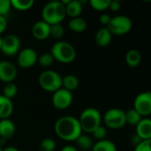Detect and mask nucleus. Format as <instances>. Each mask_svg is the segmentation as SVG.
Masks as SVG:
<instances>
[{
	"instance_id": "16",
	"label": "nucleus",
	"mask_w": 151,
	"mask_h": 151,
	"mask_svg": "<svg viewBox=\"0 0 151 151\" xmlns=\"http://www.w3.org/2000/svg\"><path fill=\"white\" fill-rule=\"evenodd\" d=\"M111 39H112V35H111V34L109 32V30L105 27L100 28L96 32V36H95L96 42L100 47H106V46H108L111 43Z\"/></svg>"
},
{
	"instance_id": "32",
	"label": "nucleus",
	"mask_w": 151,
	"mask_h": 151,
	"mask_svg": "<svg viewBox=\"0 0 151 151\" xmlns=\"http://www.w3.org/2000/svg\"><path fill=\"white\" fill-rule=\"evenodd\" d=\"M12 8L10 0H0V16H4L10 12Z\"/></svg>"
},
{
	"instance_id": "37",
	"label": "nucleus",
	"mask_w": 151,
	"mask_h": 151,
	"mask_svg": "<svg viewBox=\"0 0 151 151\" xmlns=\"http://www.w3.org/2000/svg\"><path fill=\"white\" fill-rule=\"evenodd\" d=\"M131 140H132V142H133L135 146H136L137 144H139V143L142 141V139H141V138H140L136 134H135L131 138Z\"/></svg>"
},
{
	"instance_id": "34",
	"label": "nucleus",
	"mask_w": 151,
	"mask_h": 151,
	"mask_svg": "<svg viewBox=\"0 0 151 151\" xmlns=\"http://www.w3.org/2000/svg\"><path fill=\"white\" fill-rule=\"evenodd\" d=\"M111 19V18L110 17L109 14H102V15L99 17V21H100V23H101L102 25H104V26L106 27V26L109 24Z\"/></svg>"
},
{
	"instance_id": "28",
	"label": "nucleus",
	"mask_w": 151,
	"mask_h": 151,
	"mask_svg": "<svg viewBox=\"0 0 151 151\" xmlns=\"http://www.w3.org/2000/svg\"><path fill=\"white\" fill-rule=\"evenodd\" d=\"M65 34L64 27L61 24H54L50 27V36H52L55 39L61 38Z\"/></svg>"
},
{
	"instance_id": "14",
	"label": "nucleus",
	"mask_w": 151,
	"mask_h": 151,
	"mask_svg": "<svg viewBox=\"0 0 151 151\" xmlns=\"http://www.w3.org/2000/svg\"><path fill=\"white\" fill-rule=\"evenodd\" d=\"M136 134L142 140H151V119L150 118L142 119L136 126Z\"/></svg>"
},
{
	"instance_id": "33",
	"label": "nucleus",
	"mask_w": 151,
	"mask_h": 151,
	"mask_svg": "<svg viewBox=\"0 0 151 151\" xmlns=\"http://www.w3.org/2000/svg\"><path fill=\"white\" fill-rule=\"evenodd\" d=\"M134 151H151V140L142 141L135 146Z\"/></svg>"
},
{
	"instance_id": "8",
	"label": "nucleus",
	"mask_w": 151,
	"mask_h": 151,
	"mask_svg": "<svg viewBox=\"0 0 151 151\" xmlns=\"http://www.w3.org/2000/svg\"><path fill=\"white\" fill-rule=\"evenodd\" d=\"M134 110L142 117L147 118L151 114V93L150 91L139 94L134 102Z\"/></svg>"
},
{
	"instance_id": "26",
	"label": "nucleus",
	"mask_w": 151,
	"mask_h": 151,
	"mask_svg": "<svg viewBox=\"0 0 151 151\" xmlns=\"http://www.w3.org/2000/svg\"><path fill=\"white\" fill-rule=\"evenodd\" d=\"M17 92H18L17 86L13 82H10V83H6L4 85L2 96H4V97L11 100L12 98H13L17 95Z\"/></svg>"
},
{
	"instance_id": "17",
	"label": "nucleus",
	"mask_w": 151,
	"mask_h": 151,
	"mask_svg": "<svg viewBox=\"0 0 151 151\" xmlns=\"http://www.w3.org/2000/svg\"><path fill=\"white\" fill-rule=\"evenodd\" d=\"M13 111V104L12 100L0 96V119H6Z\"/></svg>"
},
{
	"instance_id": "7",
	"label": "nucleus",
	"mask_w": 151,
	"mask_h": 151,
	"mask_svg": "<svg viewBox=\"0 0 151 151\" xmlns=\"http://www.w3.org/2000/svg\"><path fill=\"white\" fill-rule=\"evenodd\" d=\"M104 124L111 129H120L126 124V111L121 109L112 108L108 110L103 118Z\"/></svg>"
},
{
	"instance_id": "41",
	"label": "nucleus",
	"mask_w": 151,
	"mask_h": 151,
	"mask_svg": "<svg viewBox=\"0 0 151 151\" xmlns=\"http://www.w3.org/2000/svg\"><path fill=\"white\" fill-rule=\"evenodd\" d=\"M0 151H3V149H2V147H1V145H0Z\"/></svg>"
},
{
	"instance_id": "13",
	"label": "nucleus",
	"mask_w": 151,
	"mask_h": 151,
	"mask_svg": "<svg viewBox=\"0 0 151 151\" xmlns=\"http://www.w3.org/2000/svg\"><path fill=\"white\" fill-rule=\"evenodd\" d=\"M50 25L46 22L40 20L34 24L32 27L33 36L37 40H45L50 37Z\"/></svg>"
},
{
	"instance_id": "3",
	"label": "nucleus",
	"mask_w": 151,
	"mask_h": 151,
	"mask_svg": "<svg viewBox=\"0 0 151 151\" xmlns=\"http://www.w3.org/2000/svg\"><path fill=\"white\" fill-rule=\"evenodd\" d=\"M54 60H57L62 64L72 63L76 58V50L74 47L65 41H60L56 42L50 50V52Z\"/></svg>"
},
{
	"instance_id": "6",
	"label": "nucleus",
	"mask_w": 151,
	"mask_h": 151,
	"mask_svg": "<svg viewBox=\"0 0 151 151\" xmlns=\"http://www.w3.org/2000/svg\"><path fill=\"white\" fill-rule=\"evenodd\" d=\"M133 23L130 18L125 15H119L111 19L109 24L105 27L111 35H124L130 32Z\"/></svg>"
},
{
	"instance_id": "18",
	"label": "nucleus",
	"mask_w": 151,
	"mask_h": 151,
	"mask_svg": "<svg viewBox=\"0 0 151 151\" xmlns=\"http://www.w3.org/2000/svg\"><path fill=\"white\" fill-rule=\"evenodd\" d=\"M83 10V5L81 4L80 0H70L67 5H65L66 14L72 19L81 17Z\"/></svg>"
},
{
	"instance_id": "15",
	"label": "nucleus",
	"mask_w": 151,
	"mask_h": 151,
	"mask_svg": "<svg viewBox=\"0 0 151 151\" xmlns=\"http://www.w3.org/2000/svg\"><path fill=\"white\" fill-rule=\"evenodd\" d=\"M15 125L9 119L0 120V137L1 139H11L15 134Z\"/></svg>"
},
{
	"instance_id": "23",
	"label": "nucleus",
	"mask_w": 151,
	"mask_h": 151,
	"mask_svg": "<svg viewBox=\"0 0 151 151\" xmlns=\"http://www.w3.org/2000/svg\"><path fill=\"white\" fill-rule=\"evenodd\" d=\"M75 142H76L78 148L83 151L91 150L94 145L92 139L88 135L82 134L75 140Z\"/></svg>"
},
{
	"instance_id": "19",
	"label": "nucleus",
	"mask_w": 151,
	"mask_h": 151,
	"mask_svg": "<svg viewBox=\"0 0 151 151\" xmlns=\"http://www.w3.org/2000/svg\"><path fill=\"white\" fill-rule=\"evenodd\" d=\"M79 86V80L75 75L68 74L62 78V88L70 92L75 90Z\"/></svg>"
},
{
	"instance_id": "12",
	"label": "nucleus",
	"mask_w": 151,
	"mask_h": 151,
	"mask_svg": "<svg viewBox=\"0 0 151 151\" xmlns=\"http://www.w3.org/2000/svg\"><path fill=\"white\" fill-rule=\"evenodd\" d=\"M16 66L10 61H0V81L4 83L12 82L17 77Z\"/></svg>"
},
{
	"instance_id": "25",
	"label": "nucleus",
	"mask_w": 151,
	"mask_h": 151,
	"mask_svg": "<svg viewBox=\"0 0 151 151\" xmlns=\"http://www.w3.org/2000/svg\"><path fill=\"white\" fill-rule=\"evenodd\" d=\"M142 117L134 109H131L126 112V121L127 124L136 127L137 124L142 120Z\"/></svg>"
},
{
	"instance_id": "22",
	"label": "nucleus",
	"mask_w": 151,
	"mask_h": 151,
	"mask_svg": "<svg viewBox=\"0 0 151 151\" xmlns=\"http://www.w3.org/2000/svg\"><path fill=\"white\" fill-rule=\"evenodd\" d=\"M91 151H117V146L109 140H103L96 142Z\"/></svg>"
},
{
	"instance_id": "36",
	"label": "nucleus",
	"mask_w": 151,
	"mask_h": 151,
	"mask_svg": "<svg viewBox=\"0 0 151 151\" xmlns=\"http://www.w3.org/2000/svg\"><path fill=\"white\" fill-rule=\"evenodd\" d=\"M109 8L112 11V12H118L120 9V3L119 1H111L110 2V5Z\"/></svg>"
},
{
	"instance_id": "2",
	"label": "nucleus",
	"mask_w": 151,
	"mask_h": 151,
	"mask_svg": "<svg viewBox=\"0 0 151 151\" xmlns=\"http://www.w3.org/2000/svg\"><path fill=\"white\" fill-rule=\"evenodd\" d=\"M66 16L65 6L60 1H52L44 5L42 11V21L47 24H61Z\"/></svg>"
},
{
	"instance_id": "11",
	"label": "nucleus",
	"mask_w": 151,
	"mask_h": 151,
	"mask_svg": "<svg viewBox=\"0 0 151 151\" xmlns=\"http://www.w3.org/2000/svg\"><path fill=\"white\" fill-rule=\"evenodd\" d=\"M38 59V56L35 50L31 48H25L18 54V65L22 68H30L34 66Z\"/></svg>"
},
{
	"instance_id": "20",
	"label": "nucleus",
	"mask_w": 151,
	"mask_h": 151,
	"mask_svg": "<svg viewBox=\"0 0 151 151\" xmlns=\"http://www.w3.org/2000/svg\"><path fill=\"white\" fill-rule=\"evenodd\" d=\"M69 28L75 33H82L87 28V22L81 17H77L72 19L68 23Z\"/></svg>"
},
{
	"instance_id": "27",
	"label": "nucleus",
	"mask_w": 151,
	"mask_h": 151,
	"mask_svg": "<svg viewBox=\"0 0 151 151\" xmlns=\"http://www.w3.org/2000/svg\"><path fill=\"white\" fill-rule=\"evenodd\" d=\"M110 2L111 0H91L89 4L94 10L102 12L109 9Z\"/></svg>"
},
{
	"instance_id": "30",
	"label": "nucleus",
	"mask_w": 151,
	"mask_h": 151,
	"mask_svg": "<svg viewBox=\"0 0 151 151\" xmlns=\"http://www.w3.org/2000/svg\"><path fill=\"white\" fill-rule=\"evenodd\" d=\"M56 149V142L51 138H45L40 143L41 151H54Z\"/></svg>"
},
{
	"instance_id": "24",
	"label": "nucleus",
	"mask_w": 151,
	"mask_h": 151,
	"mask_svg": "<svg viewBox=\"0 0 151 151\" xmlns=\"http://www.w3.org/2000/svg\"><path fill=\"white\" fill-rule=\"evenodd\" d=\"M34 0H11V5L19 11H27L34 5Z\"/></svg>"
},
{
	"instance_id": "29",
	"label": "nucleus",
	"mask_w": 151,
	"mask_h": 151,
	"mask_svg": "<svg viewBox=\"0 0 151 151\" xmlns=\"http://www.w3.org/2000/svg\"><path fill=\"white\" fill-rule=\"evenodd\" d=\"M39 65L42 67H49L50 66L53 62H54V58L52 57V55L50 53V52H46V53H43L42 54L38 59H37Z\"/></svg>"
},
{
	"instance_id": "21",
	"label": "nucleus",
	"mask_w": 151,
	"mask_h": 151,
	"mask_svg": "<svg viewBox=\"0 0 151 151\" xmlns=\"http://www.w3.org/2000/svg\"><path fill=\"white\" fill-rule=\"evenodd\" d=\"M142 56L136 50H130L126 55V63L130 67H136L140 65Z\"/></svg>"
},
{
	"instance_id": "5",
	"label": "nucleus",
	"mask_w": 151,
	"mask_h": 151,
	"mask_svg": "<svg viewBox=\"0 0 151 151\" xmlns=\"http://www.w3.org/2000/svg\"><path fill=\"white\" fill-rule=\"evenodd\" d=\"M38 81L41 88L47 92L54 93L62 88V77L52 70L42 72L40 74Z\"/></svg>"
},
{
	"instance_id": "9",
	"label": "nucleus",
	"mask_w": 151,
	"mask_h": 151,
	"mask_svg": "<svg viewBox=\"0 0 151 151\" xmlns=\"http://www.w3.org/2000/svg\"><path fill=\"white\" fill-rule=\"evenodd\" d=\"M73 103V94L72 92L59 88L52 95V104L54 107L58 110H65Z\"/></svg>"
},
{
	"instance_id": "10",
	"label": "nucleus",
	"mask_w": 151,
	"mask_h": 151,
	"mask_svg": "<svg viewBox=\"0 0 151 151\" xmlns=\"http://www.w3.org/2000/svg\"><path fill=\"white\" fill-rule=\"evenodd\" d=\"M20 39L15 35H7L3 38V44L1 50L5 56H14L19 52Z\"/></svg>"
},
{
	"instance_id": "31",
	"label": "nucleus",
	"mask_w": 151,
	"mask_h": 151,
	"mask_svg": "<svg viewBox=\"0 0 151 151\" xmlns=\"http://www.w3.org/2000/svg\"><path fill=\"white\" fill-rule=\"evenodd\" d=\"M91 134L99 142V141L105 140V137H106V134H107V130H106V128L104 126L101 125L97 128H96Z\"/></svg>"
},
{
	"instance_id": "35",
	"label": "nucleus",
	"mask_w": 151,
	"mask_h": 151,
	"mask_svg": "<svg viewBox=\"0 0 151 151\" xmlns=\"http://www.w3.org/2000/svg\"><path fill=\"white\" fill-rule=\"evenodd\" d=\"M7 27V20L4 16H0V35L3 34Z\"/></svg>"
},
{
	"instance_id": "39",
	"label": "nucleus",
	"mask_w": 151,
	"mask_h": 151,
	"mask_svg": "<svg viewBox=\"0 0 151 151\" xmlns=\"http://www.w3.org/2000/svg\"><path fill=\"white\" fill-rule=\"evenodd\" d=\"M3 151H19V150L16 149L15 147H7V148L4 149Z\"/></svg>"
},
{
	"instance_id": "38",
	"label": "nucleus",
	"mask_w": 151,
	"mask_h": 151,
	"mask_svg": "<svg viewBox=\"0 0 151 151\" xmlns=\"http://www.w3.org/2000/svg\"><path fill=\"white\" fill-rule=\"evenodd\" d=\"M60 151H78V150L76 148H74L73 146L67 145V146H65L64 148H62V150Z\"/></svg>"
},
{
	"instance_id": "40",
	"label": "nucleus",
	"mask_w": 151,
	"mask_h": 151,
	"mask_svg": "<svg viewBox=\"0 0 151 151\" xmlns=\"http://www.w3.org/2000/svg\"><path fill=\"white\" fill-rule=\"evenodd\" d=\"M2 44H3V37L0 35V50H1V48H2Z\"/></svg>"
},
{
	"instance_id": "1",
	"label": "nucleus",
	"mask_w": 151,
	"mask_h": 151,
	"mask_svg": "<svg viewBox=\"0 0 151 151\" xmlns=\"http://www.w3.org/2000/svg\"><path fill=\"white\" fill-rule=\"evenodd\" d=\"M55 133L62 140L66 142H75L82 134V130L78 119L72 116L59 118L55 123Z\"/></svg>"
},
{
	"instance_id": "4",
	"label": "nucleus",
	"mask_w": 151,
	"mask_h": 151,
	"mask_svg": "<svg viewBox=\"0 0 151 151\" xmlns=\"http://www.w3.org/2000/svg\"><path fill=\"white\" fill-rule=\"evenodd\" d=\"M82 131L91 134L96 128L101 126L102 116L98 110L95 108H87L85 109L78 119Z\"/></svg>"
}]
</instances>
